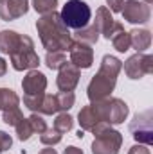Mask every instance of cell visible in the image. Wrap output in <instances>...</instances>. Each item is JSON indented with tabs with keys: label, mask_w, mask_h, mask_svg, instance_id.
I'll list each match as a JSON object with an SVG mask.
<instances>
[{
	"label": "cell",
	"mask_w": 153,
	"mask_h": 154,
	"mask_svg": "<svg viewBox=\"0 0 153 154\" xmlns=\"http://www.w3.org/2000/svg\"><path fill=\"white\" fill-rule=\"evenodd\" d=\"M72 125H74V118L69 113H60V115L56 116V120H54V129L58 133H61V134L69 133L72 129Z\"/></svg>",
	"instance_id": "obj_24"
},
{
	"label": "cell",
	"mask_w": 153,
	"mask_h": 154,
	"mask_svg": "<svg viewBox=\"0 0 153 154\" xmlns=\"http://www.w3.org/2000/svg\"><path fill=\"white\" fill-rule=\"evenodd\" d=\"M43 95L45 93H40V95H24V106L27 109H31L33 113H40V106H41Z\"/></svg>",
	"instance_id": "obj_30"
},
{
	"label": "cell",
	"mask_w": 153,
	"mask_h": 154,
	"mask_svg": "<svg viewBox=\"0 0 153 154\" xmlns=\"http://www.w3.org/2000/svg\"><path fill=\"white\" fill-rule=\"evenodd\" d=\"M22 88L25 95H40L45 93L47 88V77L43 75L40 70H29V74L24 77Z\"/></svg>",
	"instance_id": "obj_14"
},
{
	"label": "cell",
	"mask_w": 153,
	"mask_h": 154,
	"mask_svg": "<svg viewBox=\"0 0 153 154\" xmlns=\"http://www.w3.org/2000/svg\"><path fill=\"white\" fill-rule=\"evenodd\" d=\"M65 63H67L65 52H47V56H45V65L50 70H60Z\"/></svg>",
	"instance_id": "obj_23"
},
{
	"label": "cell",
	"mask_w": 153,
	"mask_h": 154,
	"mask_svg": "<svg viewBox=\"0 0 153 154\" xmlns=\"http://www.w3.org/2000/svg\"><path fill=\"white\" fill-rule=\"evenodd\" d=\"M5 72H7V63H5L4 57H0V77L5 75Z\"/></svg>",
	"instance_id": "obj_35"
},
{
	"label": "cell",
	"mask_w": 153,
	"mask_h": 154,
	"mask_svg": "<svg viewBox=\"0 0 153 154\" xmlns=\"http://www.w3.org/2000/svg\"><path fill=\"white\" fill-rule=\"evenodd\" d=\"M121 13H122V18L130 23H146L151 16L150 5L139 0H126L122 4Z\"/></svg>",
	"instance_id": "obj_9"
},
{
	"label": "cell",
	"mask_w": 153,
	"mask_h": 154,
	"mask_svg": "<svg viewBox=\"0 0 153 154\" xmlns=\"http://www.w3.org/2000/svg\"><path fill=\"white\" fill-rule=\"evenodd\" d=\"M56 102H58V111L67 113V111L74 106L76 97H74L72 91H60V93L56 95Z\"/></svg>",
	"instance_id": "obj_22"
},
{
	"label": "cell",
	"mask_w": 153,
	"mask_h": 154,
	"mask_svg": "<svg viewBox=\"0 0 153 154\" xmlns=\"http://www.w3.org/2000/svg\"><path fill=\"white\" fill-rule=\"evenodd\" d=\"M33 7L40 14H49V13L56 11L58 0H33Z\"/></svg>",
	"instance_id": "obj_27"
},
{
	"label": "cell",
	"mask_w": 153,
	"mask_h": 154,
	"mask_svg": "<svg viewBox=\"0 0 153 154\" xmlns=\"http://www.w3.org/2000/svg\"><path fill=\"white\" fill-rule=\"evenodd\" d=\"M69 52H70V63L76 65L79 70L92 66V63H94V50H92L90 45L79 43V41H72Z\"/></svg>",
	"instance_id": "obj_12"
},
{
	"label": "cell",
	"mask_w": 153,
	"mask_h": 154,
	"mask_svg": "<svg viewBox=\"0 0 153 154\" xmlns=\"http://www.w3.org/2000/svg\"><path fill=\"white\" fill-rule=\"evenodd\" d=\"M11 145H13V138H11L5 131H0V152L11 149Z\"/></svg>",
	"instance_id": "obj_32"
},
{
	"label": "cell",
	"mask_w": 153,
	"mask_h": 154,
	"mask_svg": "<svg viewBox=\"0 0 153 154\" xmlns=\"http://www.w3.org/2000/svg\"><path fill=\"white\" fill-rule=\"evenodd\" d=\"M128 154H150V149L146 147V145H133L130 151H128Z\"/></svg>",
	"instance_id": "obj_34"
},
{
	"label": "cell",
	"mask_w": 153,
	"mask_h": 154,
	"mask_svg": "<svg viewBox=\"0 0 153 154\" xmlns=\"http://www.w3.org/2000/svg\"><path fill=\"white\" fill-rule=\"evenodd\" d=\"M92 108L99 120H105L108 124H122L128 116V104L121 99H103L92 102Z\"/></svg>",
	"instance_id": "obj_3"
},
{
	"label": "cell",
	"mask_w": 153,
	"mask_h": 154,
	"mask_svg": "<svg viewBox=\"0 0 153 154\" xmlns=\"http://www.w3.org/2000/svg\"><path fill=\"white\" fill-rule=\"evenodd\" d=\"M74 38L76 41L79 43H86V45H96L97 43V39H99V31H97V27L92 23V25H86V27H83V29H77L76 32H74Z\"/></svg>",
	"instance_id": "obj_18"
},
{
	"label": "cell",
	"mask_w": 153,
	"mask_h": 154,
	"mask_svg": "<svg viewBox=\"0 0 153 154\" xmlns=\"http://www.w3.org/2000/svg\"><path fill=\"white\" fill-rule=\"evenodd\" d=\"M151 2H153V0H144V4H148V5H150Z\"/></svg>",
	"instance_id": "obj_39"
},
{
	"label": "cell",
	"mask_w": 153,
	"mask_h": 154,
	"mask_svg": "<svg viewBox=\"0 0 153 154\" xmlns=\"http://www.w3.org/2000/svg\"><path fill=\"white\" fill-rule=\"evenodd\" d=\"M40 154H58V152H56V149H52V147H50V149H43Z\"/></svg>",
	"instance_id": "obj_37"
},
{
	"label": "cell",
	"mask_w": 153,
	"mask_h": 154,
	"mask_svg": "<svg viewBox=\"0 0 153 154\" xmlns=\"http://www.w3.org/2000/svg\"><path fill=\"white\" fill-rule=\"evenodd\" d=\"M122 145V134L115 129H108L106 133L94 136L92 154H119Z\"/></svg>",
	"instance_id": "obj_7"
},
{
	"label": "cell",
	"mask_w": 153,
	"mask_h": 154,
	"mask_svg": "<svg viewBox=\"0 0 153 154\" xmlns=\"http://www.w3.org/2000/svg\"><path fill=\"white\" fill-rule=\"evenodd\" d=\"M106 4H108V7H110L112 13H121L124 0H106Z\"/></svg>",
	"instance_id": "obj_33"
},
{
	"label": "cell",
	"mask_w": 153,
	"mask_h": 154,
	"mask_svg": "<svg viewBox=\"0 0 153 154\" xmlns=\"http://www.w3.org/2000/svg\"><path fill=\"white\" fill-rule=\"evenodd\" d=\"M63 23L67 25V29H83L90 23V18H92V11H90V5L83 0H69L61 13H60Z\"/></svg>",
	"instance_id": "obj_2"
},
{
	"label": "cell",
	"mask_w": 153,
	"mask_h": 154,
	"mask_svg": "<svg viewBox=\"0 0 153 154\" xmlns=\"http://www.w3.org/2000/svg\"><path fill=\"white\" fill-rule=\"evenodd\" d=\"M130 131L132 136L144 145H151L153 143V120H151V111H144V113H137L133 116V122L130 124Z\"/></svg>",
	"instance_id": "obj_6"
},
{
	"label": "cell",
	"mask_w": 153,
	"mask_h": 154,
	"mask_svg": "<svg viewBox=\"0 0 153 154\" xmlns=\"http://www.w3.org/2000/svg\"><path fill=\"white\" fill-rule=\"evenodd\" d=\"M20 99L18 95L9 90V88H0V109L5 111V109H13V108H20Z\"/></svg>",
	"instance_id": "obj_20"
},
{
	"label": "cell",
	"mask_w": 153,
	"mask_h": 154,
	"mask_svg": "<svg viewBox=\"0 0 153 154\" xmlns=\"http://www.w3.org/2000/svg\"><path fill=\"white\" fill-rule=\"evenodd\" d=\"M63 154H83V151L81 149H77V147H74V145H70V147H67L65 149V152Z\"/></svg>",
	"instance_id": "obj_36"
},
{
	"label": "cell",
	"mask_w": 153,
	"mask_h": 154,
	"mask_svg": "<svg viewBox=\"0 0 153 154\" xmlns=\"http://www.w3.org/2000/svg\"><path fill=\"white\" fill-rule=\"evenodd\" d=\"M27 120H29V124H31L33 131H34V133H38V134H41V133L47 129V124H45L43 116L40 115V113H33V115L29 116Z\"/></svg>",
	"instance_id": "obj_31"
},
{
	"label": "cell",
	"mask_w": 153,
	"mask_h": 154,
	"mask_svg": "<svg viewBox=\"0 0 153 154\" xmlns=\"http://www.w3.org/2000/svg\"><path fill=\"white\" fill-rule=\"evenodd\" d=\"M15 129H16V136H18L20 142H27V140L34 134V131H33V127H31V124H29L27 118L20 120V122L15 125Z\"/></svg>",
	"instance_id": "obj_26"
},
{
	"label": "cell",
	"mask_w": 153,
	"mask_h": 154,
	"mask_svg": "<svg viewBox=\"0 0 153 154\" xmlns=\"http://www.w3.org/2000/svg\"><path fill=\"white\" fill-rule=\"evenodd\" d=\"M4 115H2V120L7 124V125H16L20 120H24V115H22V111H20V108H13V109H5V111H2Z\"/></svg>",
	"instance_id": "obj_29"
},
{
	"label": "cell",
	"mask_w": 153,
	"mask_h": 154,
	"mask_svg": "<svg viewBox=\"0 0 153 154\" xmlns=\"http://www.w3.org/2000/svg\"><path fill=\"white\" fill-rule=\"evenodd\" d=\"M115 82H117L115 77H110L106 74H103V72H97L96 75L90 79L88 88H86V95H88L90 102L108 99L112 95V91H114Z\"/></svg>",
	"instance_id": "obj_5"
},
{
	"label": "cell",
	"mask_w": 153,
	"mask_h": 154,
	"mask_svg": "<svg viewBox=\"0 0 153 154\" xmlns=\"http://www.w3.org/2000/svg\"><path fill=\"white\" fill-rule=\"evenodd\" d=\"M29 11V0H0V18L13 22Z\"/></svg>",
	"instance_id": "obj_13"
},
{
	"label": "cell",
	"mask_w": 153,
	"mask_h": 154,
	"mask_svg": "<svg viewBox=\"0 0 153 154\" xmlns=\"http://www.w3.org/2000/svg\"><path fill=\"white\" fill-rule=\"evenodd\" d=\"M77 138H83V136H85V131H83V129H79V131H77V134H76Z\"/></svg>",
	"instance_id": "obj_38"
},
{
	"label": "cell",
	"mask_w": 153,
	"mask_h": 154,
	"mask_svg": "<svg viewBox=\"0 0 153 154\" xmlns=\"http://www.w3.org/2000/svg\"><path fill=\"white\" fill-rule=\"evenodd\" d=\"M122 70V63L117 59V57H114V56H105L103 59H101V66H99V72H103V74H106V75L110 77H115L117 79V75H119V72Z\"/></svg>",
	"instance_id": "obj_19"
},
{
	"label": "cell",
	"mask_w": 153,
	"mask_h": 154,
	"mask_svg": "<svg viewBox=\"0 0 153 154\" xmlns=\"http://www.w3.org/2000/svg\"><path fill=\"white\" fill-rule=\"evenodd\" d=\"M36 31L47 52H67L74 41L70 31L67 29L60 13L56 11L49 14H41V18L36 22Z\"/></svg>",
	"instance_id": "obj_1"
},
{
	"label": "cell",
	"mask_w": 153,
	"mask_h": 154,
	"mask_svg": "<svg viewBox=\"0 0 153 154\" xmlns=\"http://www.w3.org/2000/svg\"><path fill=\"white\" fill-rule=\"evenodd\" d=\"M58 113V102H56V95H43L41 106H40V115H54Z\"/></svg>",
	"instance_id": "obj_25"
},
{
	"label": "cell",
	"mask_w": 153,
	"mask_h": 154,
	"mask_svg": "<svg viewBox=\"0 0 153 154\" xmlns=\"http://www.w3.org/2000/svg\"><path fill=\"white\" fill-rule=\"evenodd\" d=\"M79 77L81 72L76 65H72L70 61H67L61 68H60V74L56 79V84H58V90L60 91H74V88L79 82Z\"/></svg>",
	"instance_id": "obj_11"
},
{
	"label": "cell",
	"mask_w": 153,
	"mask_h": 154,
	"mask_svg": "<svg viewBox=\"0 0 153 154\" xmlns=\"http://www.w3.org/2000/svg\"><path fill=\"white\" fill-rule=\"evenodd\" d=\"M124 72L126 75L133 81L137 79H142L148 74H153V56H148V54H133L126 59L124 63Z\"/></svg>",
	"instance_id": "obj_8"
},
{
	"label": "cell",
	"mask_w": 153,
	"mask_h": 154,
	"mask_svg": "<svg viewBox=\"0 0 153 154\" xmlns=\"http://www.w3.org/2000/svg\"><path fill=\"white\" fill-rule=\"evenodd\" d=\"M77 122H79V127H81L83 131H90V129L99 122V116L96 115L92 104L81 108V111H79V115H77Z\"/></svg>",
	"instance_id": "obj_17"
},
{
	"label": "cell",
	"mask_w": 153,
	"mask_h": 154,
	"mask_svg": "<svg viewBox=\"0 0 153 154\" xmlns=\"http://www.w3.org/2000/svg\"><path fill=\"white\" fill-rule=\"evenodd\" d=\"M40 142L43 143V145H56V143H60L61 142V133H58L54 127L52 129H45L43 133H41V136H40Z\"/></svg>",
	"instance_id": "obj_28"
},
{
	"label": "cell",
	"mask_w": 153,
	"mask_h": 154,
	"mask_svg": "<svg viewBox=\"0 0 153 154\" xmlns=\"http://www.w3.org/2000/svg\"><path fill=\"white\" fill-rule=\"evenodd\" d=\"M110 39H112V45H114V48L117 52H126V50H130V47H132V43H130V34H128L124 29L119 31V32H115Z\"/></svg>",
	"instance_id": "obj_21"
},
{
	"label": "cell",
	"mask_w": 153,
	"mask_h": 154,
	"mask_svg": "<svg viewBox=\"0 0 153 154\" xmlns=\"http://www.w3.org/2000/svg\"><path fill=\"white\" fill-rule=\"evenodd\" d=\"M9 57H11L13 68L18 70V72H22V70H34V68H38V65H40V57L36 54V50H34V43L25 34H22L20 47Z\"/></svg>",
	"instance_id": "obj_4"
},
{
	"label": "cell",
	"mask_w": 153,
	"mask_h": 154,
	"mask_svg": "<svg viewBox=\"0 0 153 154\" xmlns=\"http://www.w3.org/2000/svg\"><path fill=\"white\" fill-rule=\"evenodd\" d=\"M128 34H130V43H132V47H133L137 52L142 54L146 48H150V45H151V32H150V31H146V29H133V31H130Z\"/></svg>",
	"instance_id": "obj_16"
},
{
	"label": "cell",
	"mask_w": 153,
	"mask_h": 154,
	"mask_svg": "<svg viewBox=\"0 0 153 154\" xmlns=\"http://www.w3.org/2000/svg\"><path fill=\"white\" fill-rule=\"evenodd\" d=\"M94 25L97 27L99 34H103L106 39H110L115 32H119V31L124 29L121 22H115L114 20V16H112V13H110L108 7H99V9H97Z\"/></svg>",
	"instance_id": "obj_10"
},
{
	"label": "cell",
	"mask_w": 153,
	"mask_h": 154,
	"mask_svg": "<svg viewBox=\"0 0 153 154\" xmlns=\"http://www.w3.org/2000/svg\"><path fill=\"white\" fill-rule=\"evenodd\" d=\"M22 43V34L16 31H2L0 32V52L2 54H13Z\"/></svg>",
	"instance_id": "obj_15"
}]
</instances>
